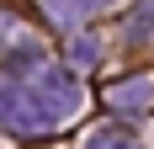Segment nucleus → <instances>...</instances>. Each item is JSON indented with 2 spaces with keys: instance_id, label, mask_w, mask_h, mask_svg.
<instances>
[{
  "instance_id": "1",
  "label": "nucleus",
  "mask_w": 154,
  "mask_h": 149,
  "mask_svg": "<svg viewBox=\"0 0 154 149\" xmlns=\"http://www.w3.org/2000/svg\"><path fill=\"white\" fill-rule=\"evenodd\" d=\"M80 112V85L75 74H64V64L37 69L27 90H16V80H5V128L11 133H37L53 122H69Z\"/></svg>"
},
{
  "instance_id": "2",
  "label": "nucleus",
  "mask_w": 154,
  "mask_h": 149,
  "mask_svg": "<svg viewBox=\"0 0 154 149\" xmlns=\"http://www.w3.org/2000/svg\"><path fill=\"white\" fill-rule=\"evenodd\" d=\"M106 106H117V112H149L154 106V85L149 80H122V85L106 90Z\"/></svg>"
},
{
  "instance_id": "3",
  "label": "nucleus",
  "mask_w": 154,
  "mask_h": 149,
  "mask_svg": "<svg viewBox=\"0 0 154 149\" xmlns=\"http://www.w3.org/2000/svg\"><path fill=\"white\" fill-rule=\"evenodd\" d=\"M112 0H48V11H53V21L59 27H69V21H80V16H91V11H106Z\"/></svg>"
},
{
  "instance_id": "4",
  "label": "nucleus",
  "mask_w": 154,
  "mask_h": 149,
  "mask_svg": "<svg viewBox=\"0 0 154 149\" xmlns=\"http://www.w3.org/2000/svg\"><path fill=\"white\" fill-rule=\"evenodd\" d=\"M85 149H143V144L128 133V128H96V133L85 138Z\"/></svg>"
},
{
  "instance_id": "5",
  "label": "nucleus",
  "mask_w": 154,
  "mask_h": 149,
  "mask_svg": "<svg viewBox=\"0 0 154 149\" xmlns=\"http://www.w3.org/2000/svg\"><path fill=\"white\" fill-rule=\"evenodd\" d=\"M96 53H101V43H96V37H75V43H69V59H75V64H91Z\"/></svg>"
}]
</instances>
